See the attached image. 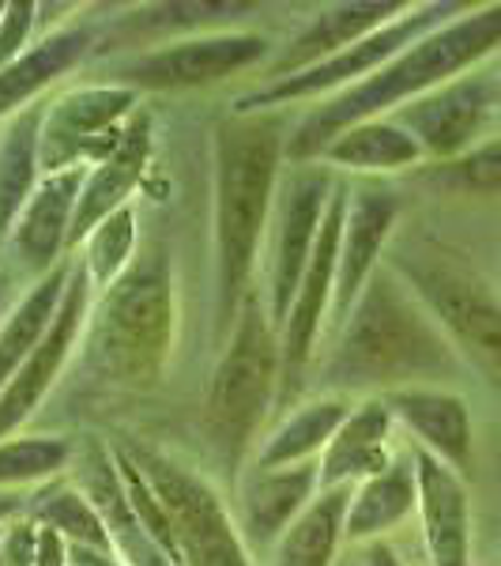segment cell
Wrapping results in <instances>:
<instances>
[{"label": "cell", "mask_w": 501, "mask_h": 566, "mask_svg": "<svg viewBox=\"0 0 501 566\" xmlns=\"http://www.w3.org/2000/svg\"><path fill=\"white\" fill-rule=\"evenodd\" d=\"M68 566H79V563H72V559H68Z\"/></svg>", "instance_id": "8d00e7d4"}, {"label": "cell", "mask_w": 501, "mask_h": 566, "mask_svg": "<svg viewBox=\"0 0 501 566\" xmlns=\"http://www.w3.org/2000/svg\"><path fill=\"white\" fill-rule=\"evenodd\" d=\"M430 181L476 197L501 193V136H490V140H482L479 148H471L452 163H437L430 170Z\"/></svg>", "instance_id": "836d02e7"}, {"label": "cell", "mask_w": 501, "mask_h": 566, "mask_svg": "<svg viewBox=\"0 0 501 566\" xmlns=\"http://www.w3.org/2000/svg\"><path fill=\"white\" fill-rule=\"evenodd\" d=\"M249 12H260V4H238V0H212V4H151L143 12H136L129 27L136 31H193V34H207L212 23H234L245 20Z\"/></svg>", "instance_id": "1f68e13d"}, {"label": "cell", "mask_w": 501, "mask_h": 566, "mask_svg": "<svg viewBox=\"0 0 501 566\" xmlns=\"http://www.w3.org/2000/svg\"><path fill=\"white\" fill-rule=\"evenodd\" d=\"M321 159L343 170H404L423 163L426 155L415 136L393 117H370L362 125H351L335 144H328Z\"/></svg>", "instance_id": "83f0119b"}, {"label": "cell", "mask_w": 501, "mask_h": 566, "mask_svg": "<svg viewBox=\"0 0 501 566\" xmlns=\"http://www.w3.org/2000/svg\"><path fill=\"white\" fill-rule=\"evenodd\" d=\"M393 412L381 397H366L351 408L343 427L321 453V491L359 488L393 464Z\"/></svg>", "instance_id": "44dd1931"}, {"label": "cell", "mask_w": 501, "mask_h": 566, "mask_svg": "<svg viewBox=\"0 0 501 566\" xmlns=\"http://www.w3.org/2000/svg\"><path fill=\"white\" fill-rule=\"evenodd\" d=\"M125 453L148 476L154 499L167 510L178 544V566H253L238 525L226 514L212 483H204L181 461L151 450V446L129 442Z\"/></svg>", "instance_id": "52a82bcc"}, {"label": "cell", "mask_w": 501, "mask_h": 566, "mask_svg": "<svg viewBox=\"0 0 501 566\" xmlns=\"http://www.w3.org/2000/svg\"><path fill=\"white\" fill-rule=\"evenodd\" d=\"M335 189L332 167H313L302 163L284 178L279 189V208L271 219V253L268 272H264V298H268V322L276 333L284 328L290 306H295L298 283L306 276V264L313 258L317 234H321V219L328 208V197Z\"/></svg>", "instance_id": "8fae6325"}, {"label": "cell", "mask_w": 501, "mask_h": 566, "mask_svg": "<svg viewBox=\"0 0 501 566\" xmlns=\"http://www.w3.org/2000/svg\"><path fill=\"white\" fill-rule=\"evenodd\" d=\"M87 181V167H68L57 175H42L39 189L26 200L23 216L15 219L8 258L23 276H45L57 269V258L68 250L72 219H76L79 189Z\"/></svg>", "instance_id": "9a60e30c"}, {"label": "cell", "mask_w": 501, "mask_h": 566, "mask_svg": "<svg viewBox=\"0 0 501 566\" xmlns=\"http://www.w3.org/2000/svg\"><path fill=\"white\" fill-rule=\"evenodd\" d=\"M20 514L45 528H53V533H61L72 544L114 555V544H109L103 517L95 514V506L84 499V491H79L76 483H50V488H42L31 502H23Z\"/></svg>", "instance_id": "f1b7e54d"}, {"label": "cell", "mask_w": 501, "mask_h": 566, "mask_svg": "<svg viewBox=\"0 0 501 566\" xmlns=\"http://www.w3.org/2000/svg\"><path fill=\"white\" fill-rule=\"evenodd\" d=\"M90 298H95V287H90L84 264H72V280H68V291H65V303H61L57 317H53L50 333L45 340L34 348L31 359L15 370V378L0 389V442H8L12 431L39 412V405L45 400V392L57 386L61 370L65 363L76 355L79 340H84V325H87V314H90Z\"/></svg>", "instance_id": "4fadbf2b"}, {"label": "cell", "mask_w": 501, "mask_h": 566, "mask_svg": "<svg viewBox=\"0 0 501 566\" xmlns=\"http://www.w3.org/2000/svg\"><path fill=\"white\" fill-rule=\"evenodd\" d=\"M321 491V461L290 469H249L238 480V517L245 547H276Z\"/></svg>", "instance_id": "e0dca14e"}, {"label": "cell", "mask_w": 501, "mask_h": 566, "mask_svg": "<svg viewBox=\"0 0 501 566\" xmlns=\"http://www.w3.org/2000/svg\"><path fill=\"white\" fill-rule=\"evenodd\" d=\"M366 566H404V559L388 544H370L366 547Z\"/></svg>", "instance_id": "d590c367"}, {"label": "cell", "mask_w": 501, "mask_h": 566, "mask_svg": "<svg viewBox=\"0 0 501 566\" xmlns=\"http://www.w3.org/2000/svg\"><path fill=\"white\" fill-rule=\"evenodd\" d=\"M72 264L76 261H61L53 272L39 276V283H34L20 303L12 306V314L4 317V325H0V389L15 378V370H20L34 355V348L45 340L53 317H57L61 303H65Z\"/></svg>", "instance_id": "cb8c5ba5"}, {"label": "cell", "mask_w": 501, "mask_h": 566, "mask_svg": "<svg viewBox=\"0 0 501 566\" xmlns=\"http://www.w3.org/2000/svg\"><path fill=\"white\" fill-rule=\"evenodd\" d=\"M279 386H284V359H279L276 325L268 322L260 291H249L204 392V438L234 483L249 446L257 442L260 427L279 405Z\"/></svg>", "instance_id": "5b68a950"}, {"label": "cell", "mask_w": 501, "mask_h": 566, "mask_svg": "<svg viewBox=\"0 0 501 566\" xmlns=\"http://www.w3.org/2000/svg\"><path fill=\"white\" fill-rule=\"evenodd\" d=\"M399 216V197L388 189H359L348 200V219H343L340 239V264H335V291H332V314H328V336L340 333L348 314L366 291L373 272L381 269V250Z\"/></svg>", "instance_id": "5bb4252c"}, {"label": "cell", "mask_w": 501, "mask_h": 566, "mask_svg": "<svg viewBox=\"0 0 501 566\" xmlns=\"http://www.w3.org/2000/svg\"><path fill=\"white\" fill-rule=\"evenodd\" d=\"M79 250H84V258H76V261L84 264L90 287H95V295H98L109 283L121 280L125 269L136 261V212L125 205L121 212H114L106 223H98L95 234H90Z\"/></svg>", "instance_id": "f546056e"}, {"label": "cell", "mask_w": 501, "mask_h": 566, "mask_svg": "<svg viewBox=\"0 0 501 566\" xmlns=\"http://www.w3.org/2000/svg\"><path fill=\"white\" fill-rule=\"evenodd\" d=\"M136 103H140V95L117 84H87L50 98L39 136L42 175L106 159L136 114Z\"/></svg>", "instance_id": "7c38bea8"}, {"label": "cell", "mask_w": 501, "mask_h": 566, "mask_svg": "<svg viewBox=\"0 0 501 566\" xmlns=\"http://www.w3.org/2000/svg\"><path fill=\"white\" fill-rule=\"evenodd\" d=\"M463 370V359L423 306V298L407 287L393 264H381L366 291L332 336V352L317 370V386L328 397L343 392H385L437 386Z\"/></svg>", "instance_id": "6da1fadb"}, {"label": "cell", "mask_w": 501, "mask_h": 566, "mask_svg": "<svg viewBox=\"0 0 501 566\" xmlns=\"http://www.w3.org/2000/svg\"><path fill=\"white\" fill-rule=\"evenodd\" d=\"M0 566H68V541L20 514L0 522Z\"/></svg>", "instance_id": "d6a6232c"}, {"label": "cell", "mask_w": 501, "mask_h": 566, "mask_svg": "<svg viewBox=\"0 0 501 566\" xmlns=\"http://www.w3.org/2000/svg\"><path fill=\"white\" fill-rule=\"evenodd\" d=\"M287 133L276 114H231L212 133L215 159V340L226 344L249 295L276 208Z\"/></svg>", "instance_id": "7a4b0ae2"}, {"label": "cell", "mask_w": 501, "mask_h": 566, "mask_svg": "<svg viewBox=\"0 0 501 566\" xmlns=\"http://www.w3.org/2000/svg\"><path fill=\"white\" fill-rule=\"evenodd\" d=\"M498 50H501V4L468 8L457 20L441 23L437 31L423 34L415 45H407L399 57L388 61L381 72H373L370 80L324 98V106L306 114L287 133L284 159H290L295 167L321 159L328 144L340 140L351 125L396 114L399 106L468 76L471 69H482V61L494 57Z\"/></svg>", "instance_id": "3957f363"}, {"label": "cell", "mask_w": 501, "mask_h": 566, "mask_svg": "<svg viewBox=\"0 0 501 566\" xmlns=\"http://www.w3.org/2000/svg\"><path fill=\"white\" fill-rule=\"evenodd\" d=\"M388 405L393 419L415 434L418 450L434 453L452 472L471 469V450H476V434H471V412L468 400L460 392H449L441 386H412L393 389L381 397Z\"/></svg>", "instance_id": "ffe728a7"}, {"label": "cell", "mask_w": 501, "mask_h": 566, "mask_svg": "<svg viewBox=\"0 0 501 566\" xmlns=\"http://www.w3.org/2000/svg\"><path fill=\"white\" fill-rule=\"evenodd\" d=\"M95 42L98 31L90 23H68L61 31L45 34L20 61L0 69V117H12L20 109L34 106V98L50 84H57L65 72L76 69L95 50Z\"/></svg>", "instance_id": "7402d4cb"}, {"label": "cell", "mask_w": 501, "mask_h": 566, "mask_svg": "<svg viewBox=\"0 0 501 566\" xmlns=\"http://www.w3.org/2000/svg\"><path fill=\"white\" fill-rule=\"evenodd\" d=\"M351 495L354 488L317 491V499L302 510V517L279 536L276 566H332L335 547L343 541Z\"/></svg>", "instance_id": "4316f807"}, {"label": "cell", "mask_w": 501, "mask_h": 566, "mask_svg": "<svg viewBox=\"0 0 501 566\" xmlns=\"http://www.w3.org/2000/svg\"><path fill=\"white\" fill-rule=\"evenodd\" d=\"M151 159V114L148 109H136L125 125L121 140L109 148L106 159H98L87 170V181L79 189V205L76 219H72V234H68V250H79L98 223H106L114 212H121L129 205L132 189L140 186L143 170Z\"/></svg>", "instance_id": "2e32d148"}, {"label": "cell", "mask_w": 501, "mask_h": 566, "mask_svg": "<svg viewBox=\"0 0 501 566\" xmlns=\"http://www.w3.org/2000/svg\"><path fill=\"white\" fill-rule=\"evenodd\" d=\"M388 117L415 136L426 159L452 163L490 140V129L501 125V72L471 69L468 76L399 106Z\"/></svg>", "instance_id": "30bf717a"}, {"label": "cell", "mask_w": 501, "mask_h": 566, "mask_svg": "<svg viewBox=\"0 0 501 566\" xmlns=\"http://www.w3.org/2000/svg\"><path fill=\"white\" fill-rule=\"evenodd\" d=\"M407 8L412 4H396V0H348V4L321 8V12L284 45V53H279L276 61H268V84L298 76V72L335 57L340 50L362 42L366 34L381 31L385 23H393Z\"/></svg>", "instance_id": "ac0fdd59"}, {"label": "cell", "mask_w": 501, "mask_h": 566, "mask_svg": "<svg viewBox=\"0 0 501 566\" xmlns=\"http://www.w3.org/2000/svg\"><path fill=\"white\" fill-rule=\"evenodd\" d=\"M471 4H452V0H434V4H412L404 15H396L393 23H385L381 31L366 34L362 42L348 45L340 50L335 57L321 61V65L298 72V76H287V80H276V84H264L249 95H242L234 103V114H271L279 106H290V103H306V98H321L328 91H348L362 80H370L373 72H381L393 57L415 45L423 34L437 31L441 23L457 20V15L468 12Z\"/></svg>", "instance_id": "8992f818"}, {"label": "cell", "mask_w": 501, "mask_h": 566, "mask_svg": "<svg viewBox=\"0 0 501 566\" xmlns=\"http://www.w3.org/2000/svg\"><path fill=\"white\" fill-rule=\"evenodd\" d=\"M418 480V517H423L426 552L434 566H471V502L460 472L434 453L412 450Z\"/></svg>", "instance_id": "d6986e66"}, {"label": "cell", "mask_w": 501, "mask_h": 566, "mask_svg": "<svg viewBox=\"0 0 501 566\" xmlns=\"http://www.w3.org/2000/svg\"><path fill=\"white\" fill-rule=\"evenodd\" d=\"M34 15H39V4H23V0L20 4H4V15H0V69H8L26 53Z\"/></svg>", "instance_id": "e575fe53"}, {"label": "cell", "mask_w": 501, "mask_h": 566, "mask_svg": "<svg viewBox=\"0 0 501 566\" xmlns=\"http://www.w3.org/2000/svg\"><path fill=\"white\" fill-rule=\"evenodd\" d=\"M351 416V405L343 397H317L309 405L295 408L284 423L264 438L253 469H290V464H306L317 453L328 450V442Z\"/></svg>", "instance_id": "484cf974"}, {"label": "cell", "mask_w": 501, "mask_h": 566, "mask_svg": "<svg viewBox=\"0 0 501 566\" xmlns=\"http://www.w3.org/2000/svg\"><path fill=\"white\" fill-rule=\"evenodd\" d=\"M45 103L20 109L0 133V250L12 239L15 219L23 216L26 200L42 181L39 136H42Z\"/></svg>", "instance_id": "603a6c76"}, {"label": "cell", "mask_w": 501, "mask_h": 566, "mask_svg": "<svg viewBox=\"0 0 501 566\" xmlns=\"http://www.w3.org/2000/svg\"><path fill=\"white\" fill-rule=\"evenodd\" d=\"M418 510V480L412 458H393L385 472L362 480L351 495L348 522H343V541L362 544L377 541L381 533L396 528L407 514Z\"/></svg>", "instance_id": "d4e9b609"}, {"label": "cell", "mask_w": 501, "mask_h": 566, "mask_svg": "<svg viewBox=\"0 0 501 566\" xmlns=\"http://www.w3.org/2000/svg\"><path fill=\"white\" fill-rule=\"evenodd\" d=\"M76 446L68 438L34 434L0 442V488H23V483L50 480L53 472L68 469Z\"/></svg>", "instance_id": "4dcf8cb0"}, {"label": "cell", "mask_w": 501, "mask_h": 566, "mask_svg": "<svg viewBox=\"0 0 501 566\" xmlns=\"http://www.w3.org/2000/svg\"><path fill=\"white\" fill-rule=\"evenodd\" d=\"M271 53V39L260 31H212V34H185L170 39L159 50L125 53L109 61L106 76L98 84L143 91H189L223 84L238 72L260 65Z\"/></svg>", "instance_id": "9c48e42d"}, {"label": "cell", "mask_w": 501, "mask_h": 566, "mask_svg": "<svg viewBox=\"0 0 501 566\" xmlns=\"http://www.w3.org/2000/svg\"><path fill=\"white\" fill-rule=\"evenodd\" d=\"M407 287L423 298V306L437 317L445 336L463 359V367H476L494 389H501V303L487 287L437 258H415L399 253L388 261Z\"/></svg>", "instance_id": "ba28073f"}, {"label": "cell", "mask_w": 501, "mask_h": 566, "mask_svg": "<svg viewBox=\"0 0 501 566\" xmlns=\"http://www.w3.org/2000/svg\"><path fill=\"white\" fill-rule=\"evenodd\" d=\"M174 261L159 242L90 303L79 340L84 370L109 389L159 386L174 352Z\"/></svg>", "instance_id": "277c9868"}]
</instances>
